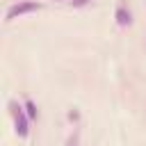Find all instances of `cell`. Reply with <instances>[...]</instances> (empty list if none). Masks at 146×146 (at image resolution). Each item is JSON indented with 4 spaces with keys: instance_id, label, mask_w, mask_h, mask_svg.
<instances>
[{
    "instance_id": "obj_2",
    "label": "cell",
    "mask_w": 146,
    "mask_h": 146,
    "mask_svg": "<svg viewBox=\"0 0 146 146\" xmlns=\"http://www.w3.org/2000/svg\"><path fill=\"white\" fill-rule=\"evenodd\" d=\"M16 132H18L21 137H27V132H30V128H27V119H25V114H23L21 107H16Z\"/></svg>"
},
{
    "instance_id": "obj_6",
    "label": "cell",
    "mask_w": 146,
    "mask_h": 146,
    "mask_svg": "<svg viewBox=\"0 0 146 146\" xmlns=\"http://www.w3.org/2000/svg\"><path fill=\"white\" fill-rule=\"evenodd\" d=\"M71 2H73V0H71Z\"/></svg>"
},
{
    "instance_id": "obj_5",
    "label": "cell",
    "mask_w": 146,
    "mask_h": 146,
    "mask_svg": "<svg viewBox=\"0 0 146 146\" xmlns=\"http://www.w3.org/2000/svg\"><path fill=\"white\" fill-rule=\"evenodd\" d=\"M87 2H89V0H73V5H75V7H82V5H87Z\"/></svg>"
},
{
    "instance_id": "obj_1",
    "label": "cell",
    "mask_w": 146,
    "mask_h": 146,
    "mask_svg": "<svg viewBox=\"0 0 146 146\" xmlns=\"http://www.w3.org/2000/svg\"><path fill=\"white\" fill-rule=\"evenodd\" d=\"M34 9H39L36 2H21V5H14V7H9V11H7V21H14L16 16L27 14V11H34Z\"/></svg>"
},
{
    "instance_id": "obj_3",
    "label": "cell",
    "mask_w": 146,
    "mask_h": 146,
    "mask_svg": "<svg viewBox=\"0 0 146 146\" xmlns=\"http://www.w3.org/2000/svg\"><path fill=\"white\" fill-rule=\"evenodd\" d=\"M130 21H132V18H130V11H125V7L119 5V7H116V23H119V25H130Z\"/></svg>"
},
{
    "instance_id": "obj_4",
    "label": "cell",
    "mask_w": 146,
    "mask_h": 146,
    "mask_svg": "<svg viewBox=\"0 0 146 146\" xmlns=\"http://www.w3.org/2000/svg\"><path fill=\"white\" fill-rule=\"evenodd\" d=\"M25 110H27V116L30 119H36V107H34L32 100H25Z\"/></svg>"
}]
</instances>
